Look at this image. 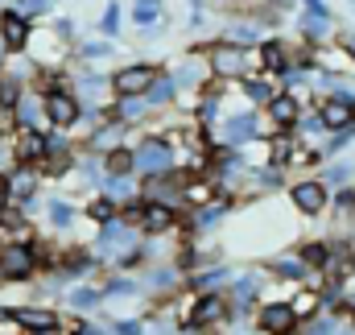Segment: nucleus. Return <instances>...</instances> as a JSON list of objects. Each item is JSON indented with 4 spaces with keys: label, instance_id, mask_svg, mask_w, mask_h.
I'll return each instance as SVG.
<instances>
[{
    "label": "nucleus",
    "instance_id": "ddd939ff",
    "mask_svg": "<svg viewBox=\"0 0 355 335\" xmlns=\"http://www.w3.org/2000/svg\"><path fill=\"white\" fill-rule=\"evenodd\" d=\"M219 315H223V298L207 294V298H202V302H198V307L190 311V323H194V327H207V323H215Z\"/></svg>",
    "mask_w": 355,
    "mask_h": 335
},
{
    "label": "nucleus",
    "instance_id": "c85d7f7f",
    "mask_svg": "<svg viewBox=\"0 0 355 335\" xmlns=\"http://www.w3.org/2000/svg\"><path fill=\"white\" fill-rule=\"evenodd\" d=\"M257 286H261V277H244V281L236 286V298H240V302H248V298L257 294Z\"/></svg>",
    "mask_w": 355,
    "mask_h": 335
},
{
    "label": "nucleus",
    "instance_id": "4be33fe9",
    "mask_svg": "<svg viewBox=\"0 0 355 335\" xmlns=\"http://www.w3.org/2000/svg\"><path fill=\"white\" fill-rule=\"evenodd\" d=\"M37 154H46V141H42L33 129H25V137H21V158H37Z\"/></svg>",
    "mask_w": 355,
    "mask_h": 335
},
{
    "label": "nucleus",
    "instance_id": "20e7f679",
    "mask_svg": "<svg viewBox=\"0 0 355 335\" xmlns=\"http://www.w3.org/2000/svg\"><path fill=\"white\" fill-rule=\"evenodd\" d=\"M318 116H322V124L327 129H347L355 120V95H331V99H322V108H318Z\"/></svg>",
    "mask_w": 355,
    "mask_h": 335
},
{
    "label": "nucleus",
    "instance_id": "7ed1b4c3",
    "mask_svg": "<svg viewBox=\"0 0 355 335\" xmlns=\"http://www.w3.org/2000/svg\"><path fill=\"white\" fill-rule=\"evenodd\" d=\"M153 79H157V67H149V63H132V67L116 71L112 87H116L120 95H145V91L153 87Z\"/></svg>",
    "mask_w": 355,
    "mask_h": 335
},
{
    "label": "nucleus",
    "instance_id": "9d476101",
    "mask_svg": "<svg viewBox=\"0 0 355 335\" xmlns=\"http://www.w3.org/2000/svg\"><path fill=\"white\" fill-rule=\"evenodd\" d=\"M252 137H257V116H252V112L232 116V120L223 124V141H232V145H244V141H252Z\"/></svg>",
    "mask_w": 355,
    "mask_h": 335
},
{
    "label": "nucleus",
    "instance_id": "aec40b11",
    "mask_svg": "<svg viewBox=\"0 0 355 335\" xmlns=\"http://www.w3.org/2000/svg\"><path fill=\"white\" fill-rule=\"evenodd\" d=\"M145 95H149V104H170V95H174V79H166V75L153 79V87H149Z\"/></svg>",
    "mask_w": 355,
    "mask_h": 335
},
{
    "label": "nucleus",
    "instance_id": "4c0bfd02",
    "mask_svg": "<svg viewBox=\"0 0 355 335\" xmlns=\"http://www.w3.org/2000/svg\"><path fill=\"white\" fill-rule=\"evenodd\" d=\"M310 335H335V323H314V332Z\"/></svg>",
    "mask_w": 355,
    "mask_h": 335
},
{
    "label": "nucleus",
    "instance_id": "39448f33",
    "mask_svg": "<svg viewBox=\"0 0 355 335\" xmlns=\"http://www.w3.org/2000/svg\"><path fill=\"white\" fill-rule=\"evenodd\" d=\"M0 273L4 277H29L33 273V252L25 249V245H8V249L0 252Z\"/></svg>",
    "mask_w": 355,
    "mask_h": 335
},
{
    "label": "nucleus",
    "instance_id": "a19ab883",
    "mask_svg": "<svg viewBox=\"0 0 355 335\" xmlns=\"http://www.w3.org/2000/svg\"><path fill=\"white\" fill-rule=\"evenodd\" d=\"M352 307H355V298H352Z\"/></svg>",
    "mask_w": 355,
    "mask_h": 335
},
{
    "label": "nucleus",
    "instance_id": "c9c22d12",
    "mask_svg": "<svg viewBox=\"0 0 355 335\" xmlns=\"http://www.w3.org/2000/svg\"><path fill=\"white\" fill-rule=\"evenodd\" d=\"M116 335H141V323H120Z\"/></svg>",
    "mask_w": 355,
    "mask_h": 335
},
{
    "label": "nucleus",
    "instance_id": "bb28decb",
    "mask_svg": "<svg viewBox=\"0 0 355 335\" xmlns=\"http://www.w3.org/2000/svg\"><path fill=\"white\" fill-rule=\"evenodd\" d=\"M141 112H145V104H141L137 95H124V99H120V116H141Z\"/></svg>",
    "mask_w": 355,
    "mask_h": 335
},
{
    "label": "nucleus",
    "instance_id": "1a4fd4ad",
    "mask_svg": "<svg viewBox=\"0 0 355 335\" xmlns=\"http://www.w3.org/2000/svg\"><path fill=\"white\" fill-rule=\"evenodd\" d=\"M137 245V236L128 232V228H120V224H107L103 232H99V252H116L120 261H124V252Z\"/></svg>",
    "mask_w": 355,
    "mask_h": 335
},
{
    "label": "nucleus",
    "instance_id": "6e6552de",
    "mask_svg": "<svg viewBox=\"0 0 355 335\" xmlns=\"http://www.w3.org/2000/svg\"><path fill=\"white\" fill-rule=\"evenodd\" d=\"M0 42H4L8 50H21V46L29 42V25H25L21 13H4V17H0Z\"/></svg>",
    "mask_w": 355,
    "mask_h": 335
},
{
    "label": "nucleus",
    "instance_id": "cd10ccee",
    "mask_svg": "<svg viewBox=\"0 0 355 335\" xmlns=\"http://www.w3.org/2000/svg\"><path fill=\"white\" fill-rule=\"evenodd\" d=\"M277 273H281V277H302L306 265H302V261H277Z\"/></svg>",
    "mask_w": 355,
    "mask_h": 335
},
{
    "label": "nucleus",
    "instance_id": "f8f14e48",
    "mask_svg": "<svg viewBox=\"0 0 355 335\" xmlns=\"http://www.w3.org/2000/svg\"><path fill=\"white\" fill-rule=\"evenodd\" d=\"M12 323H21L25 332H54V327H58V319H54L50 311H17Z\"/></svg>",
    "mask_w": 355,
    "mask_h": 335
},
{
    "label": "nucleus",
    "instance_id": "dca6fc26",
    "mask_svg": "<svg viewBox=\"0 0 355 335\" xmlns=\"http://www.w3.org/2000/svg\"><path fill=\"white\" fill-rule=\"evenodd\" d=\"M145 228H149V232H166V228H174V211L162 207V203H149V207H145Z\"/></svg>",
    "mask_w": 355,
    "mask_h": 335
},
{
    "label": "nucleus",
    "instance_id": "412c9836",
    "mask_svg": "<svg viewBox=\"0 0 355 335\" xmlns=\"http://www.w3.org/2000/svg\"><path fill=\"white\" fill-rule=\"evenodd\" d=\"M107 170H112V174H132V170H137V158H132L128 149H116V154L107 158Z\"/></svg>",
    "mask_w": 355,
    "mask_h": 335
},
{
    "label": "nucleus",
    "instance_id": "393cba45",
    "mask_svg": "<svg viewBox=\"0 0 355 335\" xmlns=\"http://www.w3.org/2000/svg\"><path fill=\"white\" fill-rule=\"evenodd\" d=\"M248 95H252L257 104H268V99H272V91H268L265 79H252V83H248Z\"/></svg>",
    "mask_w": 355,
    "mask_h": 335
},
{
    "label": "nucleus",
    "instance_id": "0eeeda50",
    "mask_svg": "<svg viewBox=\"0 0 355 335\" xmlns=\"http://www.w3.org/2000/svg\"><path fill=\"white\" fill-rule=\"evenodd\" d=\"M293 323H297V315H293V307H285V302H272V307H265V315H261V327H265L268 335L293 332Z\"/></svg>",
    "mask_w": 355,
    "mask_h": 335
},
{
    "label": "nucleus",
    "instance_id": "72a5a7b5",
    "mask_svg": "<svg viewBox=\"0 0 355 335\" xmlns=\"http://www.w3.org/2000/svg\"><path fill=\"white\" fill-rule=\"evenodd\" d=\"M186 199H190V203H202V199H207V186H190Z\"/></svg>",
    "mask_w": 355,
    "mask_h": 335
},
{
    "label": "nucleus",
    "instance_id": "423d86ee",
    "mask_svg": "<svg viewBox=\"0 0 355 335\" xmlns=\"http://www.w3.org/2000/svg\"><path fill=\"white\" fill-rule=\"evenodd\" d=\"M46 116H50L58 129H67V124L79 120V104H75L67 91H54V95H46Z\"/></svg>",
    "mask_w": 355,
    "mask_h": 335
},
{
    "label": "nucleus",
    "instance_id": "5701e85b",
    "mask_svg": "<svg viewBox=\"0 0 355 335\" xmlns=\"http://www.w3.org/2000/svg\"><path fill=\"white\" fill-rule=\"evenodd\" d=\"M327 25H331V17H327V13H310V17H306V33H310V38H322V33H327Z\"/></svg>",
    "mask_w": 355,
    "mask_h": 335
},
{
    "label": "nucleus",
    "instance_id": "9b49d317",
    "mask_svg": "<svg viewBox=\"0 0 355 335\" xmlns=\"http://www.w3.org/2000/svg\"><path fill=\"white\" fill-rule=\"evenodd\" d=\"M293 203H297L306 215L322 211V203H327V190H322V182H302V186H293Z\"/></svg>",
    "mask_w": 355,
    "mask_h": 335
},
{
    "label": "nucleus",
    "instance_id": "2eb2a0df",
    "mask_svg": "<svg viewBox=\"0 0 355 335\" xmlns=\"http://www.w3.org/2000/svg\"><path fill=\"white\" fill-rule=\"evenodd\" d=\"M268 112H272L277 124H293V120H297V99H289V95H272V99H268Z\"/></svg>",
    "mask_w": 355,
    "mask_h": 335
},
{
    "label": "nucleus",
    "instance_id": "f3484780",
    "mask_svg": "<svg viewBox=\"0 0 355 335\" xmlns=\"http://www.w3.org/2000/svg\"><path fill=\"white\" fill-rule=\"evenodd\" d=\"M17 120H21L25 129H33V124L42 120V104H37L33 95H21V99H17Z\"/></svg>",
    "mask_w": 355,
    "mask_h": 335
},
{
    "label": "nucleus",
    "instance_id": "ea45409f",
    "mask_svg": "<svg viewBox=\"0 0 355 335\" xmlns=\"http://www.w3.org/2000/svg\"><path fill=\"white\" fill-rule=\"evenodd\" d=\"M33 335H58V332H33Z\"/></svg>",
    "mask_w": 355,
    "mask_h": 335
},
{
    "label": "nucleus",
    "instance_id": "c756f323",
    "mask_svg": "<svg viewBox=\"0 0 355 335\" xmlns=\"http://www.w3.org/2000/svg\"><path fill=\"white\" fill-rule=\"evenodd\" d=\"M178 79H182V83H198V79H202V71H194V63H186Z\"/></svg>",
    "mask_w": 355,
    "mask_h": 335
},
{
    "label": "nucleus",
    "instance_id": "58836bf2",
    "mask_svg": "<svg viewBox=\"0 0 355 335\" xmlns=\"http://www.w3.org/2000/svg\"><path fill=\"white\" fill-rule=\"evenodd\" d=\"M75 335H103V332H99V327H79Z\"/></svg>",
    "mask_w": 355,
    "mask_h": 335
},
{
    "label": "nucleus",
    "instance_id": "a878e982",
    "mask_svg": "<svg viewBox=\"0 0 355 335\" xmlns=\"http://www.w3.org/2000/svg\"><path fill=\"white\" fill-rule=\"evenodd\" d=\"M79 311H87V307H95L99 302V290H75V298H71Z\"/></svg>",
    "mask_w": 355,
    "mask_h": 335
},
{
    "label": "nucleus",
    "instance_id": "f704fd0d",
    "mask_svg": "<svg viewBox=\"0 0 355 335\" xmlns=\"http://www.w3.org/2000/svg\"><path fill=\"white\" fill-rule=\"evenodd\" d=\"M46 4H50V0H21V8H25V13H42Z\"/></svg>",
    "mask_w": 355,
    "mask_h": 335
},
{
    "label": "nucleus",
    "instance_id": "2f4dec72",
    "mask_svg": "<svg viewBox=\"0 0 355 335\" xmlns=\"http://www.w3.org/2000/svg\"><path fill=\"white\" fill-rule=\"evenodd\" d=\"M310 311H314V294H302L297 307H293V315H310Z\"/></svg>",
    "mask_w": 355,
    "mask_h": 335
},
{
    "label": "nucleus",
    "instance_id": "473e14b6",
    "mask_svg": "<svg viewBox=\"0 0 355 335\" xmlns=\"http://www.w3.org/2000/svg\"><path fill=\"white\" fill-rule=\"evenodd\" d=\"M347 174H352V166H331V174H327V178H331V182H343Z\"/></svg>",
    "mask_w": 355,
    "mask_h": 335
},
{
    "label": "nucleus",
    "instance_id": "4468645a",
    "mask_svg": "<svg viewBox=\"0 0 355 335\" xmlns=\"http://www.w3.org/2000/svg\"><path fill=\"white\" fill-rule=\"evenodd\" d=\"M4 186H8V199H12V203H25V199L33 195V186H37V178H33L29 170H17V174H12V178L4 182Z\"/></svg>",
    "mask_w": 355,
    "mask_h": 335
},
{
    "label": "nucleus",
    "instance_id": "f03ea898",
    "mask_svg": "<svg viewBox=\"0 0 355 335\" xmlns=\"http://www.w3.org/2000/svg\"><path fill=\"white\" fill-rule=\"evenodd\" d=\"M211 71L215 75H248L252 71V54L244 50V46H232V42H223V46H215L211 50Z\"/></svg>",
    "mask_w": 355,
    "mask_h": 335
},
{
    "label": "nucleus",
    "instance_id": "e433bc0d",
    "mask_svg": "<svg viewBox=\"0 0 355 335\" xmlns=\"http://www.w3.org/2000/svg\"><path fill=\"white\" fill-rule=\"evenodd\" d=\"M54 33H58V38H71V21H67V17H62V21H58V25H54Z\"/></svg>",
    "mask_w": 355,
    "mask_h": 335
},
{
    "label": "nucleus",
    "instance_id": "b1692460",
    "mask_svg": "<svg viewBox=\"0 0 355 335\" xmlns=\"http://www.w3.org/2000/svg\"><path fill=\"white\" fill-rule=\"evenodd\" d=\"M71 215H75V211H71L67 203H50V220H54L58 228H67V224H71Z\"/></svg>",
    "mask_w": 355,
    "mask_h": 335
},
{
    "label": "nucleus",
    "instance_id": "f257e3e1",
    "mask_svg": "<svg viewBox=\"0 0 355 335\" xmlns=\"http://www.w3.org/2000/svg\"><path fill=\"white\" fill-rule=\"evenodd\" d=\"M132 158H137V170H141V174H149V178H162V174H170V170H174V154H170V145H166V141H157V137H149Z\"/></svg>",
    "mask_w": 355,
    "mask_h": 335
},
{
    "label": "nucleus",
    "instance_id": "6ab92c4d",
    "mask_svg": "<svg viewBox=\"0 0 355 335\" xmlns=\"http://www.w3.org/2000/svg\"><path fill=\"white\" fill-rule=\"evenodd\" d=\"M261 63H265L268 71H285V50H281V42H268L265 50H261Z\"/></svg>",
    "mask_w": 355,
    "mask_h": 335
},
{
    "label": "nucleus",
    "instance_id": "a211bd4d",
    "mask_svg": "<svg viewBox=\"0 0 355 335\" xmlns=\"http://www.w3.org/2000/svg\"><path fill=\"white\" fill-rule=\"evenodd\" d=\"M157 17H162V0H137L132 4V21L137 25H153Z\"/></svg>",
    "mask_w": 355,
    "mask_h": 335
},
{
    "label": "nucleus",
    "instance_id": "7c9ffc66",
    "mask_svg": "<svg viewBox=\"0 0 355 335\" xmlns=\"http://www.w3.org/2000/svg\"><path fill=\"white\" fill-rule=\"evenodd\" d=\"M91 215H95V220H103V224H107V220H112V203H103V199H99V203H95V207H91Z\"/></svg>",
    "mask_w": 355,
    "mask_h": 335
}]
</instances>
